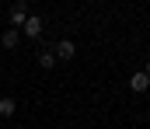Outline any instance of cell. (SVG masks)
<instances>
[{
    "instance_id": "5b68a950",
    "label": "cell",
    "mask_w": 150,
    "mask_h": 129,
    "mask_svg": "<svg viewBox=\"0 0 150 129\" xmlns=\"http://www.w3.org/2000/svg\"><path fill=\"white\" fill-rule=\"evenodd\" d=\"M18 42H21V32H18V28H7V32L0 35V45H4V49H14Z\"/></svg>"
},
{
    "instance_id": "7a4b0ae2",
    "label": "cell",
    "mask_w": 150,
    "mask_h": 129,
    "mask_svg": "<svg viewBox=\"0 0 150 129\" xmlns=\"http://www.w3.org/2000/svg\"><path fill=\"white\" fill-rule=\"evenodd\" d=\"M21 32H25L28 39H38V35H42V18H38V14H28V21L21 25Z\"/></svg>"
},
{
    "instance_id": "6da1fadb",
    "label": "cell",
    "mask_w": 150,
    "mask_h": 129,
    "mask_svg": "<svg viewBox=\"0 0 150 129\" xmlns=\"http://www.w3.org/2000/svg\"><path fill=\"white\" fill-rule=\"evenodd\" d=\"M25 21H28V4L18 0V4L11 7V28H18V25H25Z\"/></svg>"
},
{
    "instance_id": "52a82bcc",
    "label": "cell",
    "mask_w": 150,
    "mask_h": 129,
    "mask_svg": "<svg viewBox=\"0 0 150 129\" xmlns=\"http://www.w3.org/2000/svg\"><path fill=\"white\" fill-rule=\"evenodd\" d=\"M38 66H42V70H52V66H56V52H42V56H38Z\"/></svg>"
},
{
    "instance_id": "ba28073f",
    "label": "cell",
    "mask_w": 150,
    "mask_h": 129,
    "mask_svg": "<svg viewBox=\"0 0 150 129\" xmlns=\"http://www.w3.org/2000/svg\"><path fill=\"white\" fill-rule=\"evenodd\" d=\"M143 73H147V77H150V63H147V66H143Z\"/></svg>"
},
{
    "instance_id": "3957f363",
    "label": "cell",
    "mask_w": 150,
    "mask_h": 129,
    "mask_svg": "<svg viewBox=\"0 0 150 129\" xmlns=\"http://www.w3.org/2000/svg\"><path fill=\"white\" fill-rule=\"evenodd\" d=\"M129 87H133L136 94H143V91H150V77L140 70V73H133V77H129Z\"/></svg>"
},
{
    "instance_id": "8992f818",
    "label": "cell",
    "mask_w": 150,
    "mask_h": 129,
    "mask_svg": "<svg viewBox=\"0 0 150 129\" xmlns=\"http://www.w3.org/2000/svg\"><path fill=\"white\" fill-rule=\"evenodd\" d=\"M14 112H18V101H14L11 94H4V98H0V115L7 119V115H14Z\"/></svg>"
},
{
    "instance_id": "277c9868",
    "label": "cell",
    "mask_w": 150,
    "mask_h": 129,
    "mask_svg": "<svg viewBox=\"0 0 150 129\" xmlns=\"http://www.w3.org/2000/svg\"><path fill=\"white\" fill-rule=\"evenodd\" d=\"M56 56H59V59H74V56H77V45L70 42V39H63V42H56Z\"/></svg>"
}]
</instances>
